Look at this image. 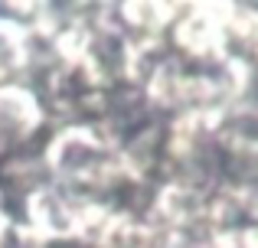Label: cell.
I'll return each mask as SVG.
<instances>
[{
	"mask_svg": "<svg viewBox=\"0 0 258 248\" xmlns=\"http://www.w3.org/2000/svg\"><path fill=\"white\" fill-rule=\"evenodd\" d=\"M43 102L20 82L0 85V150H17L43 127Z\"/></svg>",
	"mask_w": 258,
	"mask_h": 248,
	"instance_id": "1",
	"label": "cell"
},
{
	"mask_svg": "<svg viewBox=\"0 0 258 248\" xmlns=\"http://www.w3.org/2000/svg\"><path fill=\"white\" fill-rule=\"evenodd\" d=\"M26 59H30L26 26L13 17H0V85H7L17 72H23Z\"/></svg>",
	"mask_w": 258,
	"mask_h": 248,
	"instance_id": "2",
	"label": "cell"
}]
</instances>
